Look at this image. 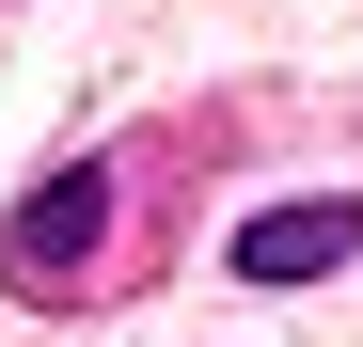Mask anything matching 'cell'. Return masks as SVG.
I'll return each mask as SVG.
<instances>
[{
	"mask_svg": "<svg viewBox=\"0 0 363 347\" xmlns=\"http://www.w3.org/2000/svg\"><path fill=\"white\" fill-rule=\"evenodd\" d=\"M363 253V205H269V221H237V284H332Z\"/></svg>",
	"mask_w": 363,
	"mask_h": 347,
	"instance_id": "cell-1",
	"label": "cell"
},
{
	"mask_svg": "<svg viewBox=\"0 0 363 347\" xmlns=\"http://www.w3.org/2000/svg\"><path fill=\"white\" fill-rule=\"evenodd\" d=\"M95 221H111V174H95V158H79V174H48V190L16 205V268H32V284H64V268L95 253Z\"/></svg>",
	"mask_w": 363,
	"mask_h": 347,
	"instance_id": "cell-2",
	"label": "cell"
}]
</instances>
